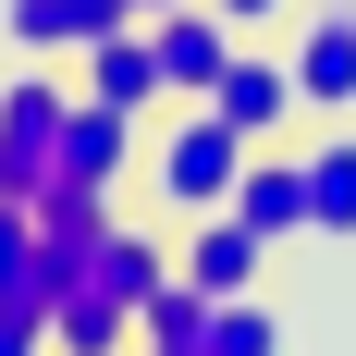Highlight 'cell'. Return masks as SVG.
I'll list each match as a JSON object with an SVG mask.
<instances>
[{
	"label": "cell",
	"instance_id": "obj_11",
	"mask_svg": "<svg viewBox=\"0 0 356 356\" xmlns=\"http://www.w3.org/2000/svg\"><path fill=\"white\" fill-rule=\"evenodd\" d=\"M136 25L123 0H13V49H86V37Z\"/></svg>",
	"mask_w": 356,
	"mask_h": 356
},
{
	"label": "cell",
	"instance_id": "obj_14",
	"mask_svg": "<svg viewBox=\"0 0 356 356\" xmlns=\"http://www.w3.org/2000/svg\"><path fill=\"white\" fill-rule=\"evenodd\" d=\"M136 332L160 356H209V295L184 283V270H160V283H147V307H136Z\"/></svg>",
	"mask_w": 356,
	"mask_h": 356
},
{
	"label": "cell",
	"instance_id": "obj_3",
	"mask_svg": "<svg viewBox=\"0 0 356 356\" xmlns=\"http://www.w3.org/2000/svg\"><path fill=\"white\" fill-rule=\"evenodd\" d=\"M147 49H160V86H172V99H209L221 62L246 49V25H234L221 0H172V13H147Z\"/></svg>",
	"mask_w": 356,
	"mask_h": 356
},
{
	"label": "cell",
	"instance_id": "obj_16",
	"mask_svg": "<svg viewBox=\"0 0 356 356\" xmlns=\"http://www.w3.org/2000/svg\"><path fill=\"white\" fill-rule=\"evenodd\" d=\"M49 344V307H0V356H37Z\"/></svg>",
	"mask_w": 356,
	"mask_h": 356
},
{
	"label": "cell",
	"instance_id": "obj_13",
	"mask_svg": "<svg viewBox=\"0 0 356 356\" xmlns=\"http://www.w3.org/2000/svg\"><path fill=\"white\" fill-rule=\"evenodd\" d=\"M0 307H49V234L25 197H0Z\"/></svg>",
	"mask_w": 356,
	"mask_h": 356
},
{
	"label": "cell",
	"instance_id": "obj_1",
	"mask_svg": "<svg viewBox=\"0 0 356 356\" xmlns=\"http://www.w3.org/2000/svg\"><path fill=\"white\" fill-rule=\"evenodd\" d=\"M172 258H160V234H136V221L111 209L99 234H49V344H123L147 307V283H160Z\"/></svg>",
	"mask_w": 356,
	"mask_h": 356
},
{
	"label": "cell",
	"instance_id": "obj_12",
	"mask_svg": "<svg viewBox=\"0 0 356 356\" xmlns=\"http://www.w3.org/2000/svg\"><path fill=\"white\" fill-rule=\"evenodd\" d=\"M307 160V234H356V136L332 123L320 147H295Z\"/></svg>",
	"mask_w": 356,
	"mask_h": 356
},
{
	"label": "cell",
	"instance_id": "obj_9",
	"mask_svg": "<svg viewBox=\"0 0 356 356\" xmlns=\"http://www.w3.org/2000/svg\"><path fill=\"white\" fill-rule=\"evenodd\" d=\"M209 99H221V111H234V123H246V136H258V147L283 136L295 111H307V99H295V62H270V49H234V62H221V86H209Z\"/></svg>",
	"mask_w": 356,
	"mask_h": 356
},
{
	"label": "cell",
	"instance_id": "obj_2",
	"mask_svg": "<svg viewBox=\"0 0 356 356\" xmlns=\"http://www.w3.org/2000/svg\"><path fill=\"white\" fill-rule=\"evenodd\" d=\"M246 147H258V136H246L221 99H184V111H172V136L147 147V197H160L172 221L221 209V197H234V172H246Z\"/></svg>",
	"mask_w": 356,
	"mask_h": 356
},
{
	"label": "cell",
	"instance_id": "obj_6",
	"mask_svg": "<svg viewBox=\"0 0 356 356\" xmlns=\"http://www.w3.org/2000/svg\"><path fill=\"white\" fill-rule=\"evenodd\" d=\"M258 258H270V234H246L234 209H197V221H184V258H172V270H184L197 295H258Z\"/></svg>",
	"mask_w": 356,
	"mask_h": 356
},
{
	"label": "cell",
	"instance_id": "obj_8",
	"mask_svg": "<svg viewBox=\"0 0 356 356\" xmlns=\"http://www.w3.org/2000/svg\"><path fill=\"white\" fill-rule=\"evenodd\" d=\"M86 99H111V111H136L147 123V99H172L160 86V49H147V25H111V37H86V74H74Z\"/></svg>",
	"mask_w": 356,
	"mask_h": 356
},
{
	"label": "cell",
	"instance_id": "obj_5",
	"mask_svg": "<svg viewBox=\"0 0 356 356\" xmlns=\"http://www.w3.org/2000/svg\"><path fill=\"white\" fill-rule=\"evenodd\" d=\"M136 172V111H111V99H86L74 86V111H62V147H49V184H123Z\"/></svg>",
	"mask_w": 356,
	"mask_h": 356
},
{
	"label": "cell",
	"instance_id": "obj_7",
	"mask_svg": "<svg viewBox=\"0 0 356 356\" xmlns=\"http://www.w3.org/2000/svg\"><path fill=\"white\" fill-rule=\"evenodd\" d=\"M221 209L246 221V234H270V246H283V234H307V160L246 147V172H234V197H221Z\"/></svg>",
	"mask_w": 356,
	"mask_h": 356
},
{
	"label": "cell",
	"instance_id": "obj_17",
	"mask_svg": "<svg viewBox=\"0 0 356 356\" xmlns=\"http://www.w3.org/2000/svg\"><path fill=\"white\" fill-rule=\"evenodd\" d=\"M221 13H234V25H270V13H283V0H221Z\"/></svg>",
	"mask_w": 356,
	"mask_h": 356
},
{
	"label": "cell",
	"instance_id": "obj_10",
	"mask_svg": "<svg viewBox=\"0 0 356 356\" xmlns=\"http://www.w3.org/2000/svg\"><path fill=\"white\" fill-rule=\"evenodd\" d=\"M295 99L320 111V123L356 111V13H320V25L295 37Z\"/></svg>",
	"mask_w": 356,
	"mask_h": 356
},
{
	"label": "cell",
	"instance_id": "obj_4",
	"mask_svg": "<svg viewBox=\"0 0 356 356\" xmlns=\"http://www.w3.org/2000/svg\"><path fill=\"white\" fill-rule=\"evenodd\" d=\"M62 111H74V86H62V74H25V86H0V197H37V184H49Z\"/></svg>",
	"mask_w": 356,
	"mask_h": 356
},
{
	"label": "cell",
	"instance_id": "obj_18",
	"mask_svg": "<svg viewBox=\"0 0 356 356\" xmlns=\"http://www.w3.org/2000/svg\"><path fill=\"white\" fill-rule=\"evenodd\" d=\"M123 13H136V25H147V13H172V0H123Z\"/></svg>",
	"mask_w": 356,
	"mask_h": 356
},
{
	"label": "cell",
	"instance_id": "obj_15",
	"mask_svg": "<svg viewBox=\"0 0 356 356\" xmlns=\"http://www.w3.org/2000/svg\"><path fill=\"white\" fill-rule=\"evenodd\" d=\"M270 344H283V320L258 295H209V356H270Z\"/></svg>",
	"mask_w": 356,
	"mask_h": 356
}]
</instances>
